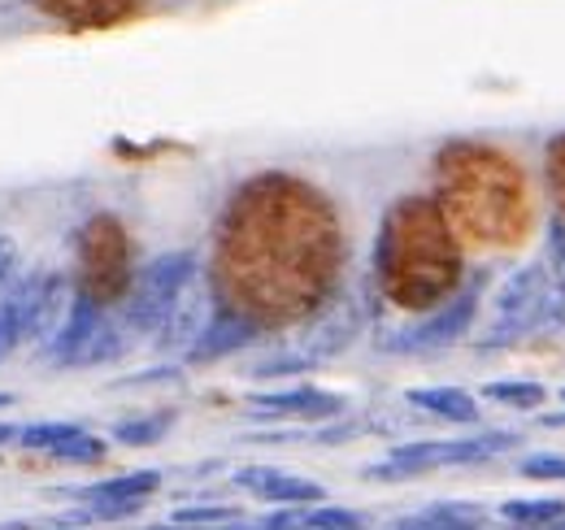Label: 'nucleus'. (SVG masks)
I'll use <instances>...</instances> for the list:
<instances>
[{"instance_id": "obj_1", "label": "nucleus", "mask_w": 565, "mask_h": 530, "mask_svg": "<svg viewBox=\"0 0 565 530\" xmlns=\"http://www.w3.org/2000/svg\"><path fill=\"white\" fill-rule=\"evenodd\" d=\"M344 213L300 174H248L213 218L210 300L253 335L327 314L344 287Z\"/></svg>"}, {"instance_id": "obj_2", "label": "nucleus", "mask_w": 565, "mask_h": 530, "mask_svg": "<svg viewBox=\"0 0 565 530\" xmlns=\"http://www.w3.org/2000/svg\"><path fill=\"white\" fill-rule=\"evenodd\" d=\"M435 204L475 253H522L540 231V188L522 152L500 139H448L430 161Z\"/></svg>"}, {"instance_id": "obj_3", "label": "nucleus", "mask_w": 565, "mask_h": 530, "mask_svg": "<svg viewBox=\"0 0 565 530\" xmlns=\"http://www.w3.org/2000/svg\"><path fill=\"white\" fill-rule=\"evenodd\" d=\"M374 278L392 309L418 318L461 292L466 244L430 197H405L387 209L374 253Z\"/></svg>"}, {"instance_id": "obj_4", "label": "nucleus", "mask_w": 565, "mask_h": 530, "mask_svg": "<svg viewBox=\"0 0 565 530\" xmlns=\"http://www.w3.org/2000/svg\"><path fill=\"white\" fill-rule=\"evenodd\" d=\"M71 296L96 309H118L140 269V244L118 213H92L78 222L71 244Z\"/></svg>"}, {"instance_id": "obj_5", "label": "nucleus", "mask_w": 565, "mask_h": 530, "mask_svg": "<svg viewBox=\"0 0 565 530\" xmlns=\"http://www.w3.org/2000/svg\"><path fill=\"white\" fill-rule=\"evenodd\" d=\"M192 283H196V257L192 253H161V257H152L136 269L131 292L118 300V309H109V318L118 322V331L127 339L161 335L170 314L188 300Z\"/></svg>"}, {"instance_id": "obj_6", "label": "nucleus", "mask_w": 565, "mask_h": 530, "mask_svg": "<svg viewBox=\"0 0 565 530\" xmlns=\"http://www.w3.org/2000/svg\"><path fill=\"white\" fill-rule=\"evenodd\" d=\"M522 439L509 431H475L461 439H418V444H401L392 448V457L374 469H365V478H405V474H426V469H452V465H488L504 453H513Z\"/></svg>"}, {"instance_id": "obj_7", "label": "nucleus", "mask_w": 565, "mask_h": 530, "mask_svg": "<svg viewBox=\"0 0 565 530\" xmlns=\"http://www.w3.org/2000/svg\"><path fill=\"white\" fill-rule=\"evenodd\" d=\"M557 296H562V287L553 283L548 265L544 262L522 265V269H518L513 278H504L500 292H495L492 339H509V335H522V331H531V327H540V322L553 314Z\"/></svg>"}, {"instance_id": "obj_8", "label": "nucleus", "mask_w": 565, "mask_h": 530, "mask_svg": "<svg viewBox=\"0 0 565 530\" xmlns=\"http://www.w3.org/2000/svg\"><path fill=\"white\" fill-rule=\"evenodd\" d=\"M475 318H479V292H457V296L444 300L439 309L423 314L418 327L396 335L392 348H396V352H435V348H448V343L466 339V331L475 327Z\"/></svg>"}, {"instance_id": "obj_9", "label": "nucleus", "mask_w": 565, "mask_h": 530, "mask_svg": "<svg viewBox=\"0 0 565 530\" xmlns=\"http://www.w3.org/2000/svg\"><path fill=\"white\" fill-rule=\"evenodd\" d=\"M157 487H161V474L157 469H136V474H114V478H100V483L83 487L78 500L87 505V518L114 522V518L140 513L143 505L157 496Z\"/></svg>"}, {"instance_id": "obj_10", "label": "nucleus", "mask_w": 565, "mask_h": 530, "mask_svg": "<svg viewBox=\"0 0 565 530\" xmlns=\"http://www.w3.org/2000/svg\"><path fill=\"white\" fill-rule=\"evenodd\" d=\"M344 409V400L327 388H313V383H287L275 392H257L248 396V413L253 417H296V422H322V417H335Z\"/></svg>"}, {"instance_id": "obj_11", "label": "nucleus", "mask_w": 565, "mask_h": 530, "mask_svg": "<svg viewBox=\"0 0 565 530\" xmlns=\"http://www.w3.org/2000/svg\"><path fill=\"white\" fill-rule=\"evenodd\" d=\"M235 487L248 491L253 500H266V505H279V509H309V505H322V500H327V491H322L313 478L266 469V465L239 469V474H235Z\"/></svg>"}, {"instance_id": "obj_12", "label": "nucleus", "mask_w": 565, "mask_h": 530, "mask_svg": "<svg viewBox=\"0 0 565 530\" xmlns=\"http://www.w3.org/2000/svg\"><path fill=\"white\" fill-rule=\"evenodd\" d=\"M148 0H35V9L71 31H105L118 22H131Z\"/></svg>"}, {"instance_id": "obj_13", "label": "nucleus", "mask_w": 565, "mask_h": 530, "mask_svg": "<svg viewBox=\"0 0 565 530\" xmlns=\"http://www.w3.org/2000/svg\"><path fill=\"white\" fill-rule=\"evenodd\" d=\"M253 339H257V335L248 331L244 322H235V318H226V314H217V309H213V318L205 322V331L188 343V361H192V365H210V361L226 357V352L248 348Z\"/></svg>"}, {"instance_id": "obj_14", "label": "nucleus", "mask_w": 565, "mask_h": 530, "mask_svg": "<svg viewBox=\"0 0 565 530\" xmlns=\"http://www.w3.org/2000/svg\"><path fill=\"white\" fill-rule=\"evenodd\" d=\"M409 404H418L430 417H444V422H479V400L475 392H461V388H414Z\"/></svg>"}, {"instance_id": "obj_15", "label": "nucleus", "mask_w": 565, "mask_h": 530, "mask_svg": "<svg viewBox=\"0 0 565 530\" xmlns=\"http://www.w3.org/2000/svg\"><path fill=\"white\" fill-rule=\"evenodd\" d=\"M392 530H488V527H483V513L479 509L435 505V509H423V513H409V518L392 522Z\"/></svg>"}, {"instance_id": "obj_16", "label": "nucleus", "mask_w": 565, "mask_h": 530, "mask_svg": "<svg viewBox=\"0 0 565 530\" xmlns=\"http://www.w3.org/2000/svg\"><path fill=\"white\" fill-rule=\"evenodd\" d=\"M565 513V500L557 496H526V500H504L500 505V518L518 530H540L548 522H557Z\"/></svg>"}, {"instance_id": "obj_17", "label": "nucleus", "mask_w": 565, "mask_h": 530, "mask_svg": "<svg viewBox=\"0 0 565 530\" xmlns=\"http://www.w3.org/2000/svg\"><path fill=\"white\" fill-rule=\"evenodd\" d=\"M174 426V413H148V417H131V422H118L114 426V439L127 444V448H152L170 435Z\"/></svg>"}, {"instance_id": "obj_18", "label": "nucleus", "mask_w": 565, "mask_h": 530, "mask_svg": "<svg viewBox=\"0 0 565 530\" xmlns=\"http://www.w3.org/2000/svg\"><path fill=\"white\" fill-rule=\"evenodd\" d=\"M479 396H488L492 404H504V409H540L548 400V388H540L531 379H495Z\"/></svg>"}, {"instance_id": "obj_19", "label": "nucleus", "mask_w": 565, "mask_h": 530, "mask_svg": "<svg viewBox=\"0 0 565 530\" xmlns=\"http://www.w3.org/2000/svg\"><path fill=\"white\" fill-rule=\"evenodd\" d=\"M49 462H71V465H92V462H105V439H96L92 431L74 426L66 439H57L49 453Z\"/></svg>"}, {"instance_id": "obj_20", "label": "nucleus", "mask_w": 565, "mask_h": 530, "mask_svg": "<svg viewBox=\"0 0 565 530\" xmlns=\"http://www.w3.org/2000/svg\"><path fill=\"white\" fill-rule=\"evenodd\" d=\"M544 183H548V197H553L565 222V131L553 135L548 148H544Z\"/></svg>"}, {"instance_id": "obj_21", "label": "nucleus", "mask_w": 565, "mask_h": 530, "mask_svg": "<svg viewBox=\"0 0 565 530\" xmlns=\"http://www.w3.org/2000/svg\"><path fill=\"white\" fill-rule=\"evenodd\" d=\"M526 478H540V483H565V457L562 453H535L522 462Z\"/></svg>"}, {"instance_id": "obj_22", "label": "nucleus", "mask_w": 565, "mask_h": 530, "mask_svg": "<svg viewBox=\"0 0 565 530\" xmlns=\"http://www.w3.org/2000/svg\"><path fill=\"white\" fill-rule=\"evenodd\" d=\"M179 527H217V522H235V509H179V518H174Z\"/></svg>"}, {"instance_id": "obj_23", "label": "nucleus", "mask_w": 565, "mask_h": 530, "mask_svg": "<svg viewBox=\"0 0 565 530\" xmlns=\"http://www.w3.org/2000/svg\"><path fill=\"white\" fill-rule=\"evenodd\" d=\"M548 274H553V283L565 287V222H557L553 231H548Z\"/></svg>"}, {"instance_id": "obj_24", "label": "nucleus", "mask_w": 565, "mask_h": 530, "mask_svg": "<svg viewBox=\"0 0 565 530\" xmlns=\"http://www.w3.org/2000/svg\"><path fill=\"white\" fill-rule=\"evenodd\" d=\"M13 274H18V244L9 235H0V292L13 283Z\"/></svg>"}, {"instance_id": "obj_25", "label": "nucleus", "mask_w": 565, "mask_h": 530, "mask_svg": "<svg viewBox=\"0 0 565 530\" xmlns=\"http://www.w3.org/2000/svg\"><path fill=\"white\" fill-rule=\"evenodd\" d=\"M9 404H13V396H9V392H0V409H9Z\"/></svg>"}, {"instance_id": "obj_26", "label": "nucleus", "mask_w": 565, "mask_h": 530, "mask_svg": "<svg viewBox=\"0 0 565 530\" xmlns=\"http://www.w3.org/2000/svg\"><path fill=\"white\" fill-rule=\"evenodd\" d=\"M152 530H183V527H179V522H174V527H152Z\"/></svg>"}, {"instance_id": "obj_27", "label": "nucleus", "mask_w": 565, "mask_h": 530, "mask_svg": "<svg viewBox=\"0 0 565 530\" xmlns=\"http://www.w3.org/2000/svg\"><path fill=\"white\" fill-rule=\"evenodd\" d=\"M562 400H565V388H562Z\"/></svg>"}]
</instances>
